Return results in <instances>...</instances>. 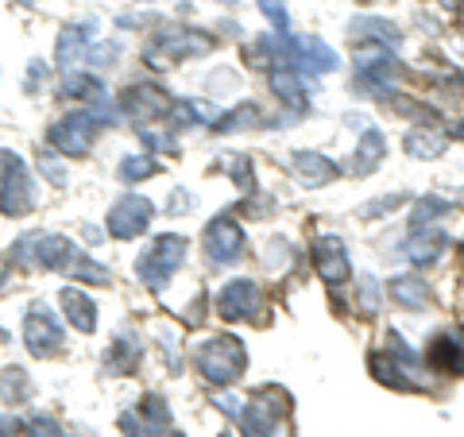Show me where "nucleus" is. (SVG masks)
Returning a JSON list of instances; mask_svg holds the SVG:
<instances>
[{"label": "nucleus", "instance_id": "obj_1", "mask_svg": "<svg viewBox=\"0 0 464 437\" xmlns=\"http://www.w3.org/2000/svg\"><path fill=\"white\" fill-rule=\"evenodd\" d=\"M368 368L375 372V380L395 391H433V375L399 333H387V345L368 356Z\"/></svg>", "mask_w": 464, "mask_h": 437}, {"label": "nucleus", "instance_id": "obj_2", "mask_svg": "<svg viewBox=\"0 0 464 437\" xmlns=\"http://www.w3.org/2000/svg\"><path fill=\"white\" fill-rule=\"evenodd\" d=\"M12 259L24 267V271H63L78 259V248L70 244L66 237H58V232H24L12 248Z\"/></svg>", "mask_w": 464, "mask_h": 437}, {"label": "nucleus", "instance_id": "obj_3", "mask_svg": "<svg viewBox=\"0 0 464 437\" xmlns=\"http://www.w3.org/2000/svg\"><path fill=\"white\" fill-rule=\"evenodd\" d=\"M194 364L201 372V380L213 387H228L237 384L244 368H248V353H244V341L237 337H209L206 345H198Z\"/></svg>", "mask_w": 464, "mask_h": 437}, {"label": "nucleus", "instance_id": "obj_4", "mask_svg": "<svg viewBox=\"0 0 464 437\" xmlns=\"http://www.w3.org/2000/svg\"><path fill=\"white\" fill-rule=\"evenodd\" d=\"M213 51V39L198 27H170V32H159L148 47H143V63L151 70H170L179 66L182 58H198V54H209Z\"/></svg>", "mask_w": 464, "mask_h": 437}, {"label": "nucleus", "instance_id": "obj_5", "mask_svg": "<svg viewBox=\"0 0 464 437\" xmlns=\"http://www.w3.org/2000/svg\"><path fill=\"white\" fill-rule=\"evenodd\" d=\"M182 264H186V240L167 232V237H159L148 252L136 259V275H140V283L148 290H163L170 283V275L179 271Z\"/></svg>", "mask_w": 464, "mask_h": 437}, {"label": "nucleus", "instance_id": "obj_6", "mask_svg": "<svg viewBox=\"0 0 464 437\" xmlns=\"http://www.w3.org/2000/svg\"><path fill=\"white\" fill-rule=\"evenodd\" d=\"M35 206V182L32 170L16 151H0V213L20 217Z\"/></svg>", "mask_w": 464, "mask_h": 437}, {"label": "nucleus", "instance_id": "obj_7", "mask_svg": "<svg viewBox=\"0 0 464 437\" xmlns=\"http://www.w3.org/2000/svg\"><path fill=\"white\" fill-rule=\"evenodd\" d=\"M286 418H290V403H286V391L271 387V391H259V395L244 406V433L248 437H286Z\"/></svg>", "mask_w": 464, "mask_h": 437}, {"label": "nucleus", "instance_id": "obj_8", "mask_svg": "<svg viewBox=\"0 0 464 437\" xmlns=\"http://www.w3.org/2000/svg\"><path fill=\"white\" fill-rule=\"evenodd\" d=\"M97 132H101L97 116L90 109H78V112H66L63 121H54L47 128V143L58 155H90Z\"/></svg>", "mask_w": 464, "mask_h": 437}, {"label": "nucleus", "instance_id": "obj_9", "mask_svg": "<svg viewBox=\"0 0 464 437\" xmlns=\"http://www.w3.org/2000/svg\"><path fill=\"white\" fill-rule=\"evenodd\" d=\"M353 82H356V90L368 93V97L391 93V90H395V82H399V58L391 54L387 47H372V43H368V47L356 54Z\"/></svg>", "mask_w": 464, "mask_h": 437}, {"label": "nucleus", "instance_id": "obj_10", "mask_svg": "<svg viewBox=\"0 0 464 437\" xmlns=\"http://www.w3.org/2000/svg\"><path fill=\"white\" fill-rule=\"evenodd\" d=\"M24 345H27V353L39 360H47L63 348V322H58V314L47 302H35L32 310L24 314Z\"/></svg>", "mask_w": 464, "mask_h": 437}, {"label": "nucleus", "instance_id": "obj_11", "mask_svg": "<svg viewBox=\"0 0 464 437\" xmlns=\"http://www.w3.org/2000/svg\"><path fill=\"white\" fill-rule=\"evenodd\" d=\"M217 310L228 322H264V290L252 279H228L217 290Z\"/></svg>", "mask_w": 464, "mask_h": 437}, {"label": "nucleus", "instance_id": "obj_12", "mask_svg": "<svg viewBox=\"0 0 464 437\" xmlns=\"http://www.w3.org/2000/svg\"><path fill=\"white\" fill-rule=\"evenodd\" d=\"M201 248H206V259L217 267H232L244 256V232L232 217H213L206 225V237H201Z\"/></svg>", "mask_w": 464, "mask_h": 437}, {"label": "nucleus", "instance_id": "obj_13", "mask_svg": "<svg viewBox=\"0 0 464 437\" xmlns=\"http://www.w3.org/2000/svg\"><path fill=\"white\" fill-rule=\"evenodd\" d=\"M151 217H155V209H151V201H148V198H140V194H124V198L109 209L105 228L112 232L116 240H136L140 232H148Z\"/></svg>", "mask_w": 464, "mask_h": 437}, {"label": "nucleus", "instance_id": "obj_14", "mask_svg": "<svg viewBox=\"0 0 464 437\" xmlns=\"http://www.w3.org/2000/svg\"><path fill=\"white\" fill-rule=\"evenodd\" d=\"M170 93H163L159 85H132V90L121 93V116H128V121H136L148 128L151 121H163V116H170Z\"/></svg>", "mask_w": 464, "mask_h": 437}, {"label": "nucleus", "instance_id": "obj_15", "mask_svg": "<svg viewBox=\"0 0 464 437\" xmlns=\"http://www.w3.org/2000/svg\"><path fill=\"white\" fill-rule=\"evenodd\" d=\"M314 271L322 275L329 286H341L353 279V259L341 237H317L314 240Z\"/></svg>", "mask_w": 464, "mask_h": 437}, {"label": "nucleus", "instance_id": "obj_16", "mask_svg": "<svg viewBox=\"0 0 464 437\" xmlns=\"http://www.w3.org/2000/svg\"><path fill=\"white\" fill-rule=\"evenodd\" d=\"M93 35H97V24L93 20H82V24H66L63 32H58V47H54V63L66 70L82 66L85 58H90V47H93Z\"/></svg>", "mask_w": 464, "mask_h": 437}, {"label": "nucleus", "instance_id": "obj_17", "mask_svg": "<svg viewBox=\"0 0 464 437\" xmlns=\"http://www.w3.org/2000/svg\"><path fill=\"white\" fill-rule=\"evenodd\" d=\"M267 85H271V93L283 101V105L290 112H306L310 105V97H314V85L298 74V70H290V66H271V74H267Z\"/></svg>", "mask_w": 464, "mask_h": 437}, {"label": "nucleus", "instance_id": "obj_18", "mask_svg": "<svg viewBox=\"0 0 464 437\" xmlns=\"http://www.w3.org/2000/svg\"><path fill=\"white\" fill-rule=\"evenodd\" d=\"M430 364L433 372L464 375V329H441L430 345Z\"/></svg>", "mask_w": 464, "mask_h": 437}, {"label": "nucleus", "instance_id": "obj_19", "mask_svg": "<svg viewBox=\"0 0 464 437\" xmlns=\"http://www.w3.org/2000/svg\"><path fill=\"white\" fill-rule=\"evenodd\" d=\"M290 170L306 186H329L341 174V167L333 163V159H325L322 151H295L290 155Z\"/></svg>", "mask_w": 464, "mask_h": 437}, {"label": "nucleus", "instance_id": "obj_20", "mask_svg": "<svg viewBox=\"0 0 464 437\" xmlns=\"http://www.w3.org/2000/svg\"><path fill=\"white\" fill-rule=\"evenodd\" d=\"M387 298L402 306V310H430L433 290L426 279H418V275H395V279L387 283Z\"/></svg>", "mask_w": 464, "mask_h": 437}, {"label": "nucleus", "instance_id": "obj_21", "mask_svg": "<svg viewBox=\"0 0 464 437\" xmlns=\"http://www.w3.org/2000/svg\"><path fill=\"white\" fill-rule=\"evenodd\" d=\"M445 248H449V237L441 228H414L411 248H406V259H411L414 267H430V264L441 259Z\"/></svg>", "mask_w": 464, "mask_h": 437}, {"label": "nucleus", "instance_id": "obj_22", "mask_svg": "<svg viewBox=\"0 0 464 437\" xmlns=\"http://www.w3.org/2000/svg\"><path fill=\"white\" fill-rule=\"evenodd\" d=\"M66 310V322L74 325L78 333H93L97 329V306L90 302V295H82L78 286H63V295H58Z\"/></svg>", "mask_w": 464, "mask_h": 437}, {"label": "nucleus", "instance_id": "obj_23", "mask_svg": "<svg viewBox=\"0 0 464 437\" xmlns=\"http://www.w3.org/2000/svg\"><path fill=\"white\" fill-rule=\"evenodd\" d=\"M353 39L356 43H372V47H391L395 51L399 43H402V35H399V27L395 24H387V20H375V16H360V20H353Z\"/></svg>", "mask_w": 464, "mask_h": 437}, {"label": "nucleus", "instance_id": "obj_24", "mask_svg": "<svg viewBox=\"0 0 464 437\" xmlns=\"http://www.w3.org/2000/svg\"><path fill=\"white\" fill-rule=\"evenodd\" d=\"M383 155H387V136L375 132V128H364V136L356 143V155H353V174L364 179V174H372L383 163Z\"/></svg>", "mask_w": 464, "mask_h": 437}, {"label": "nucleus", "instance_id": "obj_25", "mask_svg": "<svg viewBox=\"0 0 464 437\" xmlns=\"http://www.w3.org/2000/svg\"><path fill=\"white\" fill-rule=\"evenodd\" d=\"M445 143H449V132L418 124L414 132H406V155H414V159H438L445 151Z\"/></svg>", "mask_w": 464, "mask_h": 437}, {"label": "nucleus", "instance_id": "obj_26", "mask_svg": "<svg viewBox=\"0 0 464 437\" xmlns=\"http://www.w3.org/2000/svg\"><path fill=\"white\" fill-rule=\"evenodd\" d=\"M170 116H174V124H179V128H194V124H209V121H217L221 112H217L209 101H190V97H186V101H174V105H170ZM170 116H167V121H170Z\"/></svg>", "mask_w": 464, "mask_h": 437}, {"label": "nucleus", "instance_id": "obj_27", "mask_svg": "<svg viewBox=\"0 0 464 437\" xmlns=\"http://www.w3.org/2000/svg\"><path fill=\"white\" fill-rule=\"evenodd\" d=\"M140 364V345L132 337H116L105 353V368L116 372V375H128Z\"/></svg>", "mask_w": 464, "mask_h": 437}, {"label": "nucleus", "instance_id": "obj_28", "mask_svg": "<svg viewBox=\"0 0 464 437\" xmlns=\"http://www.w3.org/2000/svg\"><path fill=\"white\" fill-rule=\"evenodd\" d=\"M101 93H105V85H101L93 74H74V70H70L66 82H63V97H70V101H85V105H93Z\"/></svg>", "mask_w": 464, "mask_h": 437}, {"label": "nucleus", "instance_id": "obj_29", "mask_svg": "<svg viewBox=\"0 0 464 437\" xmlns=\"http://www.w3.org/2000/svg\"><path fill=\"white\" fill-rule=\"evenodd\" d=\"M221 170L228 174V179H232V182H237V186H240V190H244V194H252V190H256V174H252V159H248V155H244V151H232V155H225V159H221Z\"/></svg>", "mask_w": 464, "mask_h": 437}, {"label": "nucleus", "instance_id": "obj_30", "mask_svg": "<svg viewBox=\"0 0 464 437\" xmlns=\"http://www.w3.org/2000/svg\"><path fill=\"white\" fill-rule=\"evenodd\" d=\"M264 121V112H259V105H240V109H232V112H225V116H217V132H244V128H252V124H259Z\"/></svg>", "mask_w": 464, "mask_h": 437}, {"label": "nucleus", "instance_id": "obj_31", "mask_svg": "<svg viewBox=\"0 0 464 437\" xmlns=\"http://www.w3.org/2000/svg\"><path fill=\"white\" fill-rule=\"evenodd\" d=\"M445 213H449V201L445 198H418L414 201V217H411V232L414 228H430Z\"/></svg>", "mask_w": 464, "mask_h": 437}, {"label": "nucleus", "instance_id": "obj_32", "mask_svg": "<svg viewBox=\"0 0 464 437\" xmlns=\"http://www.w3.org/2000/svg\"><path fill=\"white\" fill-rule=\"evenodd\" d=\"M380 298H383L380 279H372V275H360V283H356V310L372 317L375 310H380Z\"/></svg>", "mask_w": 464, "mask_h": 437}, {"label": "nucleus", "instance_id": "obj_33", "mask_svg": "<svg viewBox=\"0 0 464 437\" xmlns=\"http://www.w3.org/2000/svg\"><path fill=\"white\" fill-rule=\"evenodd\" d=\"M136 411L143 414V422H148V426H151L155 433H163V430L170 426V411H167V403L159 399V395H143Z\"/></svg>", "mask_w": 464, "mask_h": 437}, {"label": "nucleus", "instance_id": "obj_34", "mask_svg": "<svg viewBox=\"0 0 464 437\" xmlns=\"http://www.w3.org/2000/svg\"><path fill=\"white\" fill-rule=\"evenodd\" d=\"M32 395V384H27V375L20 368H5L0 372V399L16 403V399H27Z\"/></svg>", "mask_w": 464, "mask_h": 437}, {"label": "nucleus", "instance_id": "obj_35", "mask_svg": "<svg viewBox=\"0 0 464 437\" xmlns=\"http://www.w3.org/2000/svg\"><path fill=\"white\" fill-rule=\"evenodd\" d=\"M155 170H159V163L148 155H124L121 159V179L124 182H143V179H151Z\"/></svg>", "mask_w": 464, "mask_h": 437}, {"label": "nucleus", "instance_id": "obj_36", "mask_svg": "<svg viewBox=\"0 0 464 437\" xmlns=\"http://www.w3.org/2000/svg\"><path fill=\"white\" fill-rule=\"evenodd\" d=\"M70 275L82 279V283H93V286H105L109 283V267H101L97 259H90V256H78L74 264H70Z\"/></svg>", "mask_w": 464, "mask_h": 437}, {"label": "nucleus", "instance_id": "obj_37", "mask_svg": "<svg viewBox=\"0 0 464 437\" xmlns=\"http://www.w3.org/2000/svg\"><path fill=\"white\" fill-rule=\"evenodd\" d=\"M259 12L271 20L275 32H290V12H286V0H256Z\"/></svg>", "mask_w": 464, "mask_h": 437}, {"label": "nucleus", "instance_id": "obj_38", "mask_svg": "<svg viewBox=\"0 0 464 437\" xmlns=\"http://www.w3.org/2000/svg\"><path fill=\"white\" fill-rule=\"evenodd\" d=\"M116 426H121V433H124V437H159V433L148 426V422H143V414H140V411H124Z\"/></svg>", "mask_w": 464, "mask_h": 437}, {"label": "nucleus", "instance_id": "obj_39", "mask_svg": "<svg viewBox=\"0 0 464 437\" xmlns=\"http://www.w3.org/2000/svg\"><path fill=\"white\" fill-rule=\"evenodd\" d=\"M27 437H70V433H63V426H58L54 418L39 414V418L27 422Z\"/></svg>", "mask_w": 464, "mask_h": 437}, {"label": "nucleus", "instance_id": "obj_40", "mask_svg": "<svg viewBox=\"0 0 464 437\" xmlns=\"http://www.w3.org/2000/svg\"><path fill=\"white\" fill-rule=\"evenodd\" d=\"M116 58H121V47H116V43H93V47H90V58H85V63L116 66Z\"/></svg>", "mask_w": 464, "mask_h": 437}, {"label": "nucleus", "instance_id": "obj_41", "mask_svg": "<svg viewBox=\"0 0 464 437\" xmlns=\"http://www.w3.org/2000/svg\"><path fill=\"white\" fill-rule=\"evenodd\" d=\"M402 194H391V198H375V201H368L364 209H360V217H380V213H391V209H399L402 206Z\"/></svg>", "mask_w": 464, "mask_h": 437}, {"label": "nucleus", "instance_id": "obj_42", "mask_svg": "<svg viewBox=\"0 0 464 437\" xmlns=\"http://www.w3.org/2000/svg\"><path fill=\"white\" fill-rule=\"evenodd\" d=\"M39 170H43V174H47V179H51L54 186H66V167H63V163H58V159H54V155H43V159H39Z\"/></svg>", "mask_w": 464, "mask_h": 437}, {"label": "nucleus", "instance_id": "obj_43", "mask_svg": "<svg viewBox=\"0 0 464 437\" xmlns=\"http://www.w3.org/2000/svg\"><path fill=\"white\" fill-rule=\"evenodd\" d=\"M140 140L148 143V148H155V151H174V136L170 132H151V128H143Z\"/></svg>", "mask_w": 464, "mask_h": 437}, {"label": "nucleus", "instance_id": "obj_44", "mask_svg": "<svg viewBox=\"0 0 464 437\" xmlns=\"http://www.w3.org/2000/svg\"><path fill=\"white\" fill-rule=\"evenodd\" d=\"M43 74H47V63H35L32 74H27V90H35V85L43 82Z\"/></svg>", "mask_w": 464, "mask_h": 437}, {"label": "nucleus", "instance_id": "obj_45", "mask_svg": "<svg viewBox=\"0 0 464 437\" xmlns=\"http://www.w3.org/2000/svg\"><path fill=\"white\" fill-rule=\"evenodd\" d=\"M12 433H16V418L0 414V437H12Z\"/></svg>", "mask_w": 464, "mask_h": 437}, {"label": "nucleus", "instance_id": "obj_46", "mask_svg": "<svg viewBox=\"0 0 464 437\" xmlns=\"http://www.w3.org/2000/svg\"><path fill=\"white\" fill-rule=\"evenodd\" d=\"M8 283V256H0V286Z\"/></svg>", "mask_w": 464, "mask_h": 437}, {"label": "nucleus", "instance_id": "obj_47", "mask_svg": "<svg viewBox=\"0 0 464 437\" xmlns=\"http://www.w3.org/2000/svg\"><path fill=\"white\" fill-rule=\"evenodd\" d=\"M449 136H453V140H460V143H464V121H460V124H453V132H449Z\"/></svg>", "mask_w": 464, "mask_h": 437}, {"label": "nucleus", "instance_id": "obj_48", "mask_svg": "<svg viewBox=\"0 0 464 437\" xmlns=\"http://www.w3.org/2000/svg\"><path fill=\"white\" fill-rule=\"evenodd\" d=\"M457 51H460V54H464V39H460V43H457Z\"/></svg>", "mask_w": 464, "mask_h": 437}, {"label": "nucleus", "instance_id": "obj_49", "mask_svg": "<svg viewBox=\"0 0 464 437\" xmlns=\"http://www.w3.org/2000/svg\"><path fill=\"white\" fill-rule=\"evenodd\" d=\"M140 5H151V0H140Z\"/></svg>", "mask_w": 464, "mask_h": 437}, {"label": "nucleus", "instance_id": "obj_50", "mask_svg": "<svg viewBox=\"0 0 464 437\" xmlns=\"http://www.w3.org/2000/svg\"><path fill=\"white\" fill-rule=\"evenodd\" d=\"M24 5H27V0H24Z\"/></svg>", "mask_w": 464, "mask_h": 437}]
</instances>
